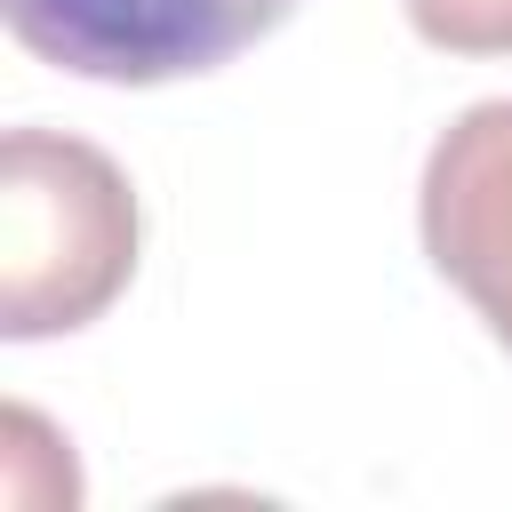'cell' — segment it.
<instances>
[{"mask_svg":"<svg viewBox=\"0 0 512 512\" xmlns=\"http://www.w3.org/2000/svg\"><path fill=\"white\" fill-rule=\"evenodd\" d=\"M424 256L512 352V96L456 112L424 160Z\"/></svg>","mask_w":512,"mask_h":512,"instance_id":"3","label":"cell"},{"mask_svg":"<svg viewBox=\"0 0 512 512\" xmlns=\"http://www.w3.org/2000/svg\"><path fill=\"white\" fill-rule=\"evenodd\" d=\"M16 48L56 72L160 88L232 64L296 16V0H0Z\"/></svg>","mask_w":512,"mask_h":512,"instance_id":"2","label":"cell"},{"mask_svg":"<svg viewBox=\"0 0 512 512\" xmlns=\"http://www.w3.org/2000/svg\"><path fill=\"white\" fill-rule=\"evenodd\" d=\"M400 8L448 56H512V0H400Z\"/></svg>","mask_w":512,"mask_h":512,"instance_id":"4","label":"cell"},{"mask_svg":"<svg viewBox=\"0 0 512 512\" xmlns=\"http://www.w3.org/2000/svg\"><path fill=\"white\" fill-rule=\"evenodd\" d=\"M136 272V192L112 152L8 128L0 144V336H72Z\"/></svg>","mask_w":512,"mask_h":512,"instance_id":"1","label":"cell"}]
</instances>
